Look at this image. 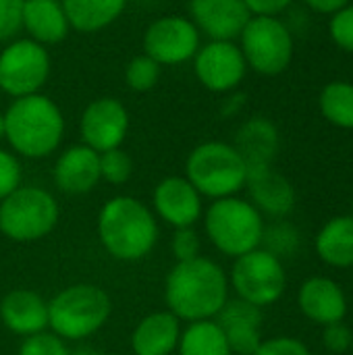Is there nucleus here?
<instances>
[{"label":"nucleus","mask_w":353,"mask_h":355,"mask_svg":"<svg viewBox=\"0 0 353 355\" xmlns=\"http://www.w3.org/2000/svg\"><path fill=\"white\" fill-rule=\"evenodd\" d=\"M229 275L214 260L200 256L177 262L164 281V304L181 322L214 320L229 302Z\"/></svg>","instance_id":"obj_1"},{"label":"nucleus","mask_w":353,"mask_h":355,"mask_svg":"<svg viewBox=\"0 0 353 355\" xmlns=\"http://www.w3.org/2000/svg\"><path fill=\"white\" fill-rule=\"evenodd\" d=\"M96 231L102 248L119 262L148 258L160 237L152 208L131 196L110 198L98 212Z\"/></svg>","instance_id":"obj_2"},{"label":"nucleus","mask_w":353,"mask_h":355,"mask_svg":"<svg viewBox=\"0 0 353 355\" xmlns=\"http://www.w3.org/2000/svg\"><path fill=\"white\" fill-rule=\"evenodd\" d=\"M2 114L4 139L17 156L46 158L62 144L64 116L58 104L44 94L15 98Z\"/></svg>","instance_id":"obj_3"},{"label":"nucleus","mask_w":353,"mask_h":355,"mask_svg":"<svg viewBox=\"0 0 353 355\" xmlns=\"http://www.w3.org/2000/svg\"><path fill=\"white\" fill-rule=\"evenodd\" d=\"M110 295L92 283H75L60 289L48 302V329L60 339L85 341L110 318Z\"/></svg>","instance_id":"obj_4"},{"label":"nucleus","mask_w":353,"mask_h":355,"mask_svg":"<svg viewBox=\"0 0 353 355\" xmlns=\"http://www.w3.org/2000/svg\"><path fill=\"white\" fill-rule=\"evenodd\" d=\"M204 233L210 243L229 258H239L258 250L264 235V216L256 206L239 196L212 200L204 210Z\"/></svg>","instance_id":"obj_5"},{"label":"nucleus","mask_w":353,"mask_h":355,"mask_svg":"<svg viewBox=\"0 0 353 355\" xmlns=\"http://www.w3.org/2000/svg\"><path fill=\"white\" fill-rule=\"evenodd\" d=\"M185 177L202 198L221 200L239 196L246 189L248 164L233 144L204 141L185 160Z\"/></svg>","instance_id":"obj_6"},{"label":"nucleus","mask_w":353,"mask_h":355,"mask_svg":"<svg viewBox=\"0 0 353 355\" xmlns=\"http://www.w3.org/2000/svg\"><path fill=\"white\" fill-rule=\"evenodd\" d=\"M60 218L56 198L42 187L19 185L0 202V233L15 243H33L54 231Z\"/></svg>","instance_id":"obj_7"},{"label":"nucleus","mask_w":353,"mask_h":355,"mask_svg":"<svg viewBox=\"0 0 353 355\" xmlns=\"http://www.w3.org/2000/svg\"><path fill=\"white\" fill-rule=\"evenodd\" d=\"M239 48L248 69L275 77L293 60V33L279 17L252 15L239 35Z\"/></svg>","instance_id":"obj_8"},{"label":"nucleus","mask_w":353,"mask_h":355,"mask_svg":"<svg viewBox=\"0 0 353 355\" xmlns=\"http://www.w3.org/2000/svg\"><path fill=\"white\" fill-rule=\"evenodd\" d=\"M229 287L237 300H243L256 308H268L277 304L287 289V272L283 260L258 248L235 258L229 272Z\"/></svg>","instance_id":"obj_9"},{"label":"nucleus","mask_w":353,"mask_h":355,"mask_svg":"<svg viewBox=\"0 0 353 355\" xmlns=\"http://www.w3.org/2000/svg\"><path fill=\"white\" fill-rule=\"evenodd\" d=\"M50 52L46 46L23 37L12 40L0 52V89L12 98L40 94L50 77Z\"/></svg>","instance_id":"obj_10"},{"label":"nucleus","mask_w":353,"mask_h":355,"mask_svg":"<svg viewBox=\"0 0 353 355\" xmlns=\"http://www.w3.org/2000/svg\"><path fill=\"white\" fill-rule=\"evenodd\" d=\"M200 46L202 33L191 19L181 15L158 17L144 33V54L154 58L160 67H177L193 60Z\"/></svg>","instance_id":"obj_11"},{"label":"nucleus","mask_w":353,"mask_h":355,"mask_svg":"<svg viewBox=\"0 0 353 355\" xmlns=\"http://www.w3.org/2000/svg\"><path fill=\"white\" fill-rule=\"evenodd\" d=\"M193 73L208 92L229 94L241 85L248 64L239 44L229 40H210L196 52Z\"/></svg>","instance_id":"obj_12"},{"label":"nucleus","mask_w":353,"mask_h":355,"mask_svg":"<svg viewBox=\"0 0 353 355\" xmlns=\"http://www.w3.org/2000/svg\"><path fill=\"white\" fill-rule=\"evenodd\" d=\"M129 133V112L117 98L104 96L85 106L79 119L81 144L96 150L98 154L106 150L121 148Z\"/></svg>","instance_id":"obj_13"},{"label":"nucleus","mask_w":353,"mask_h":355,"mask_svg":"<svg viewBox=\"0 0 353 355\" xmlns=\"http://www.w3.org/2000/svg\"><path fill=\"white\" fill-rule=\"evenodd\" d=\"M152 212L173 229L196 227L204 214V198L185 175H171L154 187Z\"/></svg>","instance_id":"obj_14"},{"label":"nucleus","mask_w":353,"mask_h":355,"mask_svg":"<svg viewBox=\"0 0 353 355\" xmlns=\"http://www.w3.org/2000/svg\"><path fill=\"white\" fill-rule=\"evenodd\" d=\"M189 19L210 40L235 42L252 12L243 0H189Z\"/></svg>","instance_id":"obj_15"},{"label":"nucleus","mask_w":353,"mask_h":355,"mask_svg":"<svg viewBox=\"0 0 353 355\" xmlns=\"http://www.w3.org/2000/svg\"><path fill=\"white\" fill-rule=\"evenodd\" d=\"M246 189L250 193V202L262 216L281 220L287 218L295 208L298 198L291 181L273 166L248 168Z\"/></svg>","instance_id":"obj_16"},{"label":"nucleus","mask_w":353,"mask_h":355,"mask_svg":"<svg viewBox=\"0 0 353 355\" xmlns=\"http://www.w3.org/2000/svg\"><path fill=\"white\" fill-rule=\"evenodd\" d=\"M300 312L318 327L343 322L347 316V295L331 277H310L298 291Z\"/></svg>","instance_id":"obj_17"},{"label":"nucleus","mask_w":353,"mask_h":355,"mask_svg":"<svg viewBox=\"0 0 353 355\" xmlns=\"http://www.w3.org/2000/svg\"><path fill=\"white\" fill-rule=\"evenodd\" d=\"M54 185L67 196H85L98 187L100 154L85 144L69 146L54 162Z\"/></svg>","instance_id":"obj_18"},{"label":"nucleus","mask_w":353,"mask_h":355,"mask_svg":"<svg viewBox=\"0 0 353 355\" xmlns=\"http://www.w3.org/2000/svg\"><path fill=\"white\" fill-rule=\"evenodd\" d=\"M214 320L225 333L233 355H254L262 343V308L229 297Z\"/></svg>","instance_id":"obj_19"},{"label":"nucleus","mask_w":353,"mask_h":355,"mask_svg":"<svg viewBox=\"0 0 353 355\" xmlns=\"http://www.w3.org/2000/svg\"><path fill=\"white\" fill-rule=\"evenodd\" d=\"M0 322L23 339L48 331V302L31 289H10L0 300Z\"/></svg>","instance_id":"obj_20"},{"label":"nucleus","mask_w":353,"mask_h":355,"mask_svg":"<svg viewBox=\"0 0 353 355\" xmlns=\"http://www.w3.org/2000/svg\"><path fill=\"white\" fill-rule=\"evenodd\" d=\"M181 331V320L173 312H152L135 324L131 333V352L133 355H171L177 352Z\"/></svg>","instance_id":"obj_21"},{"label":"nucleus","mask_w":353,"mask_h":355,"mask_svg":"<svg viewBox=\"0 0 353 355\" xmlns=\"http://www.w3.org/2000/svg\"><path fill=\"white\" fill-rule=\"evenodd\" d=\"M279 129L273 121L264 116H254L246 121L235 133V150L246 160L248 168L273 166L279 154Z\"/></svg>","instance_id":"obj_22"},{"label":"nucleus","mask_w":353,"mask_h":355,"mask_svg":"<svg viewBox=\"0 0 353 355\" xmlns=\"http://www.w3.org/2000/svg\"><path fill=\"white\" fill-rule=\"evenodd\" d=\"M21 27L29 40L42 46H54L69 35V19L60 0H23Z\"/></svg>","instance_id":"obj_23"},{"label":"nucleus","mask_w":353,"mask_h":355,"mask_svg":"<svg viewBox=\"0 0 353 355\" xmlns=\"http://www.w3.org/2000/svg\"><path fill=\"white\" fill-rule=\"evenodd\" d=\"M320 262L331 268H353V214H339L327 220L314 239Z\"/></svg>","instance_id":"obj_24"},{"label":"nucleus","mask_w":353,"mask_h":355,"mask_svg":"<svg viewBox=\"0 0 353 355\" xmlns=\"http://www.w3.org/2000/svg\"><path fill=\"white\" fill-rule=\"evenodd\" d=\"M71 29L96 33L112 25L125 10L127 0H60Z\"/></svg>","instance_id":"obj_25"},{"label":"nucleus","mask_w":353,"mask_h":355,"mask_svg":"<svg viewBox=\"0 0 353 355\" xmlns=\"http://www.w3.org/2000/svg\"><path fill=\"white\" fill-rule=\"evenodd\" d=\"M179 355H233L225 333L216 324V320H200V322H187V327L181 331Z\"/></svg>","instance_id":"obj_26"},{"label":"nucleus","mask_w":353,"mask_h":355,"mask_svg":"<svg viewBox=\"0 0 353 355\" xmlns=\"http://www.w3.org/2000/svg\"><path fill=\"white\" fill-rule=\"evenodd\" d=\"M320 114L339 129H353V83L331 81L318 96Z\"/></svg>","instance_id":"obj_27"},{"label":"nucleus","mask_w":353,"mask_h":355,"mask_svg":"<svg viewBox=\"0 0 353 355\" xmlns=\"http://www.w3.org/2000/svg\"><path fill=\"white\" fill-rule=\"evenodd\" d=\"M260 248L266 250L268 254L277 256L279 260L293 258V256H298V252L302 248V233L298 227H293L285 218L275 220L264 227Z\"/></svg>","instance_id":"obj_28"},{"label":"nucleus","mask_w":353,"mask_h":355,"mask_svg":"<svg viewBox=\"0 0 353 355\" xmlns=\"http://www.w3.org/2000/svg\"><path fill=\"white\" fill-rule=\"evenodd\" d=\"M160 64L148 54L133 56L125 67V83L133 92H150L160 79Z\"/></svg>","instance_id":"obj_29"},{"label":"nucleus","mask_w":353,"mask_h":355,"mask_svg":"<svg viewBox=\"0 0 353 355\" xmlns=\"http://www.w3.org/2000/svg\"><path fill=\"white\" fill-rule=\"evenodd\" d=\"M133 175V158L123 150H106L100 154V177L110 185H125Z\"/></svg>","instance_id":"obj_30"},{"label":"nucleus","mask_w":353,"mask_h":355,"mask_svg":"<svg viewBox=\"0 0 353 355\" xmlns=\"http://www.w3.org/2000/svg\"><path fill=\"white\" fill-rule=\"evenodd\" d=\"M19 355H71V349L69 343L52 331H42L23 339L19 345Z\"/></svg>","instance_id":"obj_31"},{"label":"nucleus","mask_w":353,"mask_h":355,"mask_svg":"<svg viewBox=\"0 0 353 355\" xmlns=\"http://www.w3.org/2000/svg\"><path fill=\"white\" fill-rule=\"evenodd\" d=\"M329 33L337 48L353 54V4H347L331 15Z\"/></svg>","instance_id":"obj_32"},{"label":"nucleus","mask_w":353,"mask_h":355,"mask_svg":"<svg viewBox=\"0 0 353 355\" xmlns=\"http://www.w3.org/2000/svg\"><path fill=\"white\" fill-rule=\"evenodd\" d=\"M171 250L177 262H187L193 258H200L202 252V241L200 235L193 227H185V229H175L173 233V241H171Z\"/></svg>","instance_id":"obj_33"},{"label":"nucleus","mask_w":353,"mask_h":355,"mask_svg":"<svg viewBox=\"0 0 353 355\" xmlns=\"http://www.w3.org/2000/svg\"><path fill=\"white\" fill-rule=\"evenodd\" d=\"M21 185V162L17 154L0 148V202Z\"/></svg>","instance_id":"obj_34"},{"label":"nucleus","mask_w":353,"mask_h":355,"mask_svg":"<svg viewBox=\"0 0 353 355\" xmlns=\"http://www.w3.org/2000/svg\"><path fill=\"white\" fill-rule=\"evenodd\" d=\"M254 355H312L308 345L302 339L295 337H270V339H262V343L258 345V349Z\"/></svg>","instance_id":"obj_35"},{"label":"nucleus","mask_w":353,"mask_h":355,"mask_svg":"<svg viewBox=\"0 0 353 355\" xmlns=\"http://www.w3.org/2000/svg\"><path fill=\"white\" fill-rule=\"evenodd\" d=\"M23 0H0V42L12 40L23 27Z\"/></svg>","instance_id":"obj_36"},{"label":"nucleus","mask_w":353,"mask_h":355,"mask_svg":"<svg viewBox=\"0 0 353 355\" xmlns=\"http://www.w3.org/2000/svg\"><path fill=\"white\" fill-rule=\"evenodd\" d=\"M322 345L331 354H345L352 352V329L343 322H335L322 327Z\"/></svg>","instance_id":"obj_37"},{"label":"nucleus","mask_w":353,"mask_h":355,"mask_svg":"<svg viewBox=\"0 0 353 355\" xmlns=\"http://www.w3.org/2000/svg\"><path fill=\"white\" fill-rule=\"evenodd\" d=\"M246 6L250 8L252 15H262V17H279L283 10L291 6L293 0H243Z\"/></svg>","instance_id":"obj_38"},{"label":"nucleus","mask_w":353,"mask_h":355,"mask_svg":"<svg viewBox=\"0 0 353 355\" xmlns=\"http://www.w3.org/2000/svg\"><path fill=\"white\" fill-rule=\"evenodd\" d=\"M304 2L310 10H314L318 15H333L339 8L350 4V0H304Z\"/></svg>","instance_id":"obj_39"},{"label":"nucleus","mask_w":353,"mask_h":355,"mask_svg":"<svg viewBox=\"0 0 353 355\" xmlns=\"http://www.w3.org/2000/svg\"><path fill=\"white\" fill-rule=\"evenodd\" d=\"M71 355H102L92 345H79L77 349H71Z\"/></svg>","instance_id":"obj_40"},{"label":"nucleus","mask_w":353,"mask_h":355,"mask_svg":"<svg viewBox=\"0 0 353 355\" xmlns=\"http://www.w3.org/2000/svg\"><path fill=\"white\" fill-rule=\"evenodd\" d=\"M4 139V114L0 112V141Z\"/></svg>","instance_id":"obj_41"},{"label":"nucleus","mask_w":353,"mask_h":355,"mask_svg":"<svg viewBox=\"0 0 353 355\" xmlns=\"http://www.w3.org/2000/svg\"><path fill=\"white\" fill-rule=\"evenodd\" d=\"M352 354H353V329H352Z\"/></svg>","instance_id":"obj_42"},{"label":"nucleus","mask_w":353,"mask_h":355,"mask_svg":"<svg viewBox=\"0 0 353 355\" xmlns=\"http://www.w3.org/2000/svg\"><path fill=\"white\" fill-rule=\"evenodd\" d=\"M352 214H353V212H352Z\"/></svg>","instance_id":"obj_43"}]
</instances>
